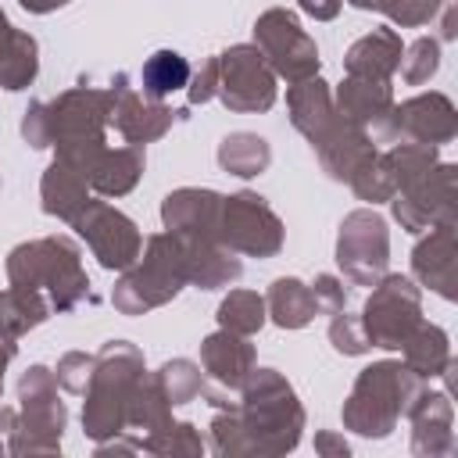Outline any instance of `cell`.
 <instances>
[{
	"label": "cell",
	"mask_w": 458,
	"mask_h": 458,
	"mask_svg": "<svg viewBox=\"0 0 458 458\" xmlns=\"http://www.w3.org/2000/svg\"><path fill=\"white\" fill-rule=\"evenodd\" d=\"M186 75H190L186 61H182L179 54H168V50H165V54H154L150 64L143 68V82L150 86L154 97H165V93L179 89V86L186 82Z\"/></svg>",
	"instance_id": "1"
}]
</instances>
